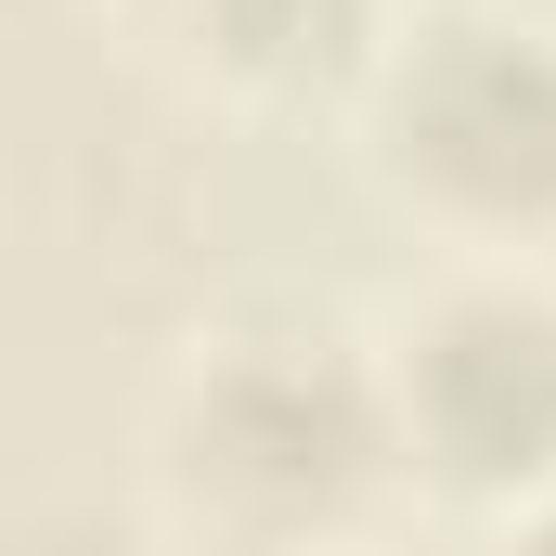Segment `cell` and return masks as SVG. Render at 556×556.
<instances>
[{"label": "cell", "mask_w": 556, "mask_h": 556, "mask_svg": "<svg viewBox=\"0 0 556 556\" xmlns=\"http://www.w3.org/2000/svg\"><path fill=\"white\" fill-rule=\"evenodd\" d=\"M376 389H389V453L440 466L453 492H531L556 479V298L518 273L440 285Z\"/></svg>", "instance_id": "7a4b0ae2"}, {"label": "cell", "mask_w": 556, "mask_h": 556, "mask_svg": "<svg viewBox=\"0 0 556 556\" xmlns=\"http://www.w3.org/2000/svg\"><path fill=\"white\" fill-rule=\"evenodd\" d=\"M233 65H311L337 39H363V0H181Z\"/></svg>", "instance_id": "277c9868"}, {"label": "cell", "mask_w": 556, "mask_h": 556, "mask_svg": "<svg viewBox=\"0 0 556 556\" xmlns=\"http://www.w3.org/2000/svg\"><path fill=\"white\" fill-rule=\"evenodd\" d=\"M518 556H556V505H544V518H531V531H518Z\"/></svg>", "instance_id": "5b68a950"}, {"label": "cell", "mask_w": 556, "mask_h": 556, "mask_svg": "<svg viewBox=\"0 0 556 556\" xmlns=\"http://www.w3.org/2000/svg\"><path fill=\"white\" fill-rule=\"evenodd\" d=\"M376 130L440 220H479V233L556 220V26H518V13L415 26Z\"/></svg>", "instance_id": "6da1fadb"}, {"label": "cell", "mask_w": 556, "mask_h": 556, "mask_svg": "<svg viewBox=\"0 0 556 556\" xmlns=\"http://www.w3.org/2000/svg\"><path fill=\"white\" fill-rule=\"evenodd\" d=\"M194 492L233 505L247 531H324L376 453H389V389L363 363H337V337H273L194 376Z\"/></svg>", "instance_id": "3957f363"}]
</instances>
